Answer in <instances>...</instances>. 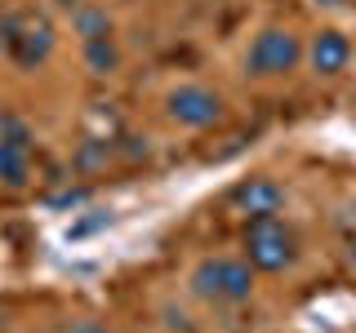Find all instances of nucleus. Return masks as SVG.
Wrapping results in <instances>:
<instances>
[{
    "mask_svg": "<svg viewBox=\"0 0 356 333\" xmlns=\"http://www.w3.org/2000/svg\"><path fill=\"white\" fill-rule=\"evenodd\" d=\"M0 182L14 191L31 182V129L14 111L0 116Z\"/></svg>",
    "mask_w": 356,
    "mask_h": 333,
    "instance_id": "5",
    "label": "nucleus"
},
{
    "mask_svg": "<svg viewBox=\"0 0 356 333\" xmlns=\"http://www.w3.org/2000/svg\"><path fill=\"white\" fill-rule=\"evenodd\" d=\"M303 62V44H298L294 31L285 27H267L254 36L250 53H245V71L259 76V80H272V76H289Z\"/></svg>",
    "mask_w": 356,
    "mask_h": 333,
    "instance_id": "4",
    "label": "nucleus"
},
{
    "mask_svg": "<svg viewBox=\"0 0 356 333\" xmlns=\"http://www.w3.org/2000/svg\"><path fill=\"white\" fill-rule=\"evenodd\" d=\"M316 5H343V0H316Z\"/></svg>",
    "mask_w": 356,
    "mask_h": 333,
    "instance_id": "12",
    "label": "nucleus"
},
{
    "mask_svg": "<svg viewBox=\"0 0 356 333\" xmlns=\"http://www.w3.org/2000/svg\"><path fill=\"white\" fill-rule=\"evenodd\" d=\"M348 262H352V266H356V244H352V253H348Z\"/></svg>",
    "mask_w": 356,
    "mask_h": 333,
    "instance_id": "11",
    "label": "nucleus"
},
{
    "mask_svg": "<svg viewBox=\"0 0 356 333\" xmlns=\"http://www.w3.org/2000/svg\"><path fill=\"white\" fill-rule=\"evenodd\" d=\"M116 62H120V49H116V40H111V36L85 40V67H89L94 76H107V71H116Z\"/></svg>",
    "mask_w": 356,
    "mask_h": 333,
    "instance_id": "9",
    "label": "nucleus"
},
{
    "mask_svg": "<svg viewBox=\"0 0 356 333\" xmlns=\"http://www.w3.org/2000/svg\"><path fill=\"white\" fill-rule=\"evenodd\" d=\"M303 58L312 62V71H316V76H339V71H348V62H352V40L343 36L339 27H325V31L312 36Z\"/></svg>",
    "mask_w": 356,
    "mask_h": 333,
    "instance_id": "8",
    "label": "nucleus"
},
{
    "mask_svg": "<svg viewBox=\"0 0 356 333\" xmlns=\"http://www.w3.org/2000/svg\"><path fill=\"white\" fill-rule=\"evenodd\" d=\"M165 111H170V120H178L187 129H214L222 120V98L205 85H178L165 98Z\"/></svg>",
    "mask_w": 356,
    "mask_h": 333,
    "instance_id": "6",
    "label": "nucleus"
},
{
    "mask_svg": "<svg viewBox=\"0 0 356 333\" xmlns=\"http://www.w3.org/2000/svg\"><path fill=\"white\" fill-rule=\"evenodd\" d=\"M76 22V31H81L85 40H98V36H111V18H107V9H98V5H81L72 14Z\"/></svg>",
    "mask_w": 356,
    "mask_h": 333,
    "instance_id": "10",
    "label": "nucleus"
},
{
    "mask_svg": "<svg viewBox=\"0 0 356 333\" xmlns=\"http://www.w3.org/2000/svg\"><path fill=\"white\" fill-rule=\"evenodd\" d=\"M0 333H5V311H0Z\"/></svg>",
    "mask_w": 356,
    "mask_h": 333,
    "instance_id": "13",
    "label": "nucleus"
},
{
    "mask_svg": "<svg viewBox=\"0 0 356 333\" xmlns=\"http://www.w3.org/2000/svg\"><path fill=\"white\" fill-rule=\"evenodd\" d=\"M54 22L40 14V9H18V14H9L0 22V44H5V53L14 58L18 67H27V71H36V67L54 53Z\"/></svg>",
    "mask_w": 356,
    "mask_h": 333,
    "instance_id": "1",
    "label": "nucleus"
},
{
    "mask_svg": "<svg viewBox=\"0 0 356 333\" xmlns=\"http://www.w3.org/2000/svg\"><path fill=\"white\" fill-rule=\"evenodd\" d=\"M192 289L209 302H245L254 293V266L245 258H205L192 271Z\"/></svg>",
    "mask_w": 356,
    "mask_h": 333,
    "instance_id": "3",
    "label": "nucleus"
},
{
    "mask_svg": "<svg viewBox=\"0 0 356 333\" xmlns=\"http://www.w3.org/2000/svg\"><path fill=\"white\" fill-rule=\"evenodd\" d=\"M294 258H298V240L276 214L245 222V262L254 271H285Z\"/></svg>",
    "mask_w": 356,
    "mask_h": 333,
    "instance_id": "2",
    "label": "nucleus"
},
{
    "mask_svg": "<svg viewBox=\"0 0 356 333\" xmlns=\"http://www.w3.org/2000/svg\"><path fill=\"white\" fill-rule=\"evenodd\" d=\"M232 205L245 214V222L250 218H272V214H281L285 191L272 182V178H245V182L232 187Z\"/></svg>",
    "mask_w": 356,
    "mask_h": 333,
    "instance_id": "7",
    "label": "nucleus"
}]
</instances>
